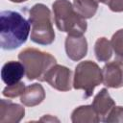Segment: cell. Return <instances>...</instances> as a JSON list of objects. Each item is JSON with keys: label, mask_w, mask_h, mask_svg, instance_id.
Here are the masks:
<instances>
[{"label": "cell", "mask_w": 123, "mask_h": 123, "mask_svg": "<svg viewBox=\"0 0 123 123\" xmlns=\"http://www.w3.org/2000/svg\"><path fill=\"white\" fill-rule=\"evenodd\" d=\"M45 98V90L43 86L35 83L25 87L24 92L20 96V102L27 107H35L39 105Z\"/></svg>", "instance_id": "12"}, {"label": "cell", "mask_w": 123, "mask_h": 123, "mask_svg": "<svg viewBox=\"0 0 123 123\" xmlns=\"http://www.w3.org/2000/svg\"><path fill=\"white\" fill-rule=\"evenodd\" d=\"M54 21L61 32L70 36H83L87 28L86 18L80 15L69 0H56L52 4Z\"/></svg>", "instance_id": "2"}, {"label": "cell", "mask_w": 123, "mask_h": 123, "mask_svg": "<svg viewBox=\"0 0 123 123\" xmlns=\"http://www.w3.org/2000/svg\"><path fill=\"white\" fill-rule=\"evenodd\" d=\"M25 84L23 82H19L17 84H14V85H11V86H7L3 91H2V94L5 96V97H8V98H15L17 96H21L22 93L24 92L25 90Z\"/></svg>", "instance_id": "17"}, {"label": "cell", "mask_w": 123, "mask_h": 123, "mask_svg": "<svg viewBox=\"0 0 123 123\" xmlns=\"http://www.w3.org/2000/svg\"><path fill=\"white\" fill-rule=\"evenodd\" d=\"M103 84L111 88L123 86V62L112 61L104 65L102 68Z\"/></svg>", "instance_id": "7"}, {"label": "cell", "mask_w": 123, "mask_h": 123, "mask_svg": "<svg viewBox=\"0 0 123 123\" xmlns=\"http://www.w3.org/2000/svg\"><path fill=\"white\" fill-rule=\"evenodd\" d=\"M105 122H120L123 123V107L114 106L108 114Z\"/></svg>", "instance_id": "18"}, {"label": "cell", "mask_w": 123, "mask_h": 123, "mask_svg": "<svg viewBox=\"0 0 123 123\" xmlns=\"http://www.w3.org/2000/svg\"><path fill=\"white\" fill-rule=\"evenodd\" d=\"M112 51L111 43L108 38H97L94 44V54L99 62H108L112 56Z\"/></svg>", "instance_id": "15"}, {"label": "cell", "mask_w": 123, "mask_h": 123, "mask_svg": "<svg viewBox=\"0 0 123 123\" xmlns=\"http://www.w3.org/2000/svg\"><path fill=\"white\" fill-rule=\"evenodd\" d=\"M11 2H13V3H22V2H25L27 0H10Z\"/></svg>", "instance_id": "21"}, {"label": "cell", "mask_w": 123, "mask_h": 123, "mask_svg": "<svg viewBox=\"0 0 123 123\" xmlns=\"http://www.w3.org/2000/svg\"><path fill=\"white\" fill-rule=\"evenodd\" d=\"M31 24L23 15L14 11L0 13V45L4 50H13L27 41Z\"/></svg>", "instance_id": "1"}, {"label": "cell", "mask_w": 123, "mask_h": 123, "mask_svg": "<svg viewBox=\"0 0 123 123\" xmlns=\"http://www.w3.org/2000/svg\"><path fill=\"white\" fill-rule=\"evenodd\" d=\"M19 61L23 63L28 80H39L43 82L44 75L57 63V60L50 53L37 48H25L18 54Z\"/></svg>", "instance_id": "4"}, {"label": "cell", "mask_w": 123, "mask_h": 123, "mask_svg": "<svg viewBox=\"0 0 123 123\" xmlns=\"http://www.w3.org/2000/svg\"><path fill=\"white\" fill-rule=\"evenodd\" d=\"M99 3H103V0H74L73 7L80 15L87 19L95 15Z\"/></svg>", "instance_id": "14"}, {"label": "cell", "mask_w": 123, "mask_h": 123, "mask_svg": "<svg viewBox=\"0 0 123 123\" xmlns=\"http://www.w3.org/2000/svg\"><path fill=\"white\" fill-rule=\"evenodd\" d=\"M103 82L102 69L92 61L81 62L77 64L73 76V87L85 91L84 97L92 95L94 88Z\"/></svg>", "instance_id": "5"}, {"label": "cell", "mask_w": 123, "mask_h": 123, "mask_svg": "<svg viewBox=\"0 0 123 123\" xmlns=\"http://www.w3.org/2000/svg\"><path fill=\"white\" fill-rule=\"evenodd\" d=\"M103 4L108 5L111 11L115 12H123V0H104Z\"/></svg>", "instance_id": "19"}, {"label": "cell", "mask_w": 123, "mask_h": 123, "mask_svg": "<svg viewBox=\"0 0 123 123\" xmlns=\"http://www.w3.org/2000/svg\"><path fill=\"white\" fill-rule=\"evenodd\" d=\"M43 82L59 91H69L73 86V73L68 67L56 63L44 75Z\"/></svg>", "instance_id": "6"}, {"label": "cell", "mask_w": 123, "mask_h": 123, "mask_svg": "<svg viewBox=\"0 0 123 123\" xmlns=\"http://www.w3.org/2000/svg\"><path fill=\"white\" fill-rule=\"evenodd\" d=\"M31 24V40L37 44L49 45L55 40L51 12L44 4L34 5L29 12Z\"/></svg>", "instance_id": "3"}, {"label": "cell", "mask_w": 123, "mask_h": 123, "mask_svg": "<svg viewBox=\"0 0 123 123\" xmlns=\"http://www.w3.org/2000/svg\"><path fill=\"white\" fill-rule=\"evenodd\" d=\"M115 106L114 100L111 97L106 88H102L94 97L92 102V107L97 112L100 121H106L108 114L111 110Z\"/></svg>", "instance_id": "11"}, {"label": "cell", "mask_w": 123, "mask_h": 123, "mask_svg": "<svg viewBox=\"0 0 123 123\" xmlns=\"http://www.w3.org/2000/svg\"><path fill=\"white\" fill-rule=\"evenodd\" d=\"M64 46L67 57L74 62L82 60L87 53V41L84 36L67 35Z\"/></svg>", "instance_id": "8"}, {"label": "cell", "mask_w": 123, "mask_h": 123, "mask_svg": "<svg viewBox=\"0 0 123 123\" xmlns=\"http://www.w3.org/2000/svg\"><path fill=\"white\" fill-rule=\"evenodd\" d=\"M25 114V109L11 100H0V122L1 123H17Z\"/></svg>", "instance_id": "9"}, {"label": "cell", "mask_w": 123, "mask_h": 123, "mask_svg": "<svg viewBox=\"0 0 123 123\" xmlns=\"http://www.w3.org/2000/svg\"><path fill=\"white\" fill-rule=\"evenodd\" d=\"M71 121L73 123H96L100 121V118L92 105H85L72 111Z\"/></svg>", "instance_id": "13"}, {"label": "cell", "mask_w": 123, "mask_h": 123, "mask_svg": "<svg viewBox=\"0 0 123 123\" xmlns=\"http://www.w3.org/2000/svg\"><path fill=\"white\" fill-rule=\"evenodd\" d=\"M24 75H26V70L21 62H7L1 69L2 81L7 86L19 83Z\"/></svg>", "instance_id": "10"}, {"label": "cell", "mask_w": 123, "mask_h": 123, "mask_svg": "<svg viewBox=\"0 0 123 123\" xmlns=\"http://www.w3.org/2000/svg\"><path fill=\"white\" fill-rule=\"evenodd\" d=\"M39 121H46V122H48V121H57V122H59V119H57L55 117H52L51 115L47 114V115H44L43 117H41L39 119Z\"/></svg>", "instance_id": "20"}, {"label": "cell", "mask_w": 123, "mask_h": 123, "mask_svg": "<svg viewBox=\"0 0 123 123\" xmlns=\"http://www.w3.org/2000/svg\"><path fill=\"white\" fill-rule=\"evenodd\" d=\"M112 50L119 61H123V29L116 31L111 39Z\"/></svg>", "instance_id": "16"}]
</instances>
